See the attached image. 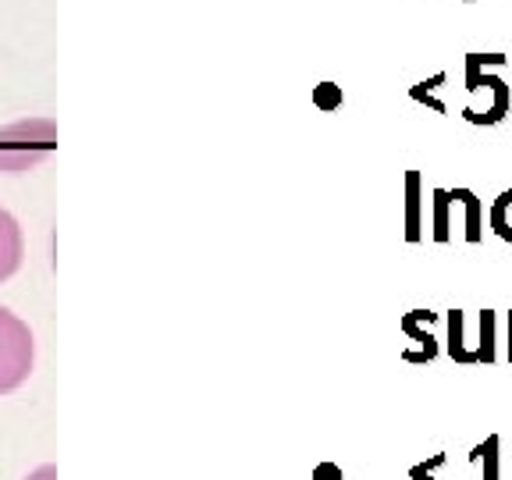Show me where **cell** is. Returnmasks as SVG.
<instances>
[{
    "mask_svg": "<svg viewBox=\"0 0 512 480\" xmlns=\"http://www.w3.org/2000/svg\"><path fill=\"white\" fill-rule=\"evenodd\" d=\"M445 82H448V72H438V75H431V79H424V86H427V89H434V93H438V89L445 86Z\"/></svg>",
    "mask_w": 512,
    "mask_h": 480,
    "instance_id": "5bb4252c",
    "label": "cell"
},
{
    "mask_svg": "<svg viewBox=\"0 0 512 480\" xmlns=\"http://www.w3.org/2000/svg\"><path fill=\"white\" fill-rule=\"evenodd\" d=\"M25 480H57V466H50V463L40 466V470H32Z\"/></svg>",
    "mask_w": 512,
    "mask_h": 480,
    "instance_id": "4fadbf2b",
    "label": "cell"
},
{
    "mask_svg": "<svg viewBox=\"0 0 512 480\" xmlns=\"http://www.w3.org/2000/svg\"><path fill=\"white\" fill-rule=\"evenodd\" d=\"M434 324L438 313L431 310H409L402 317V335L409 338V349L402 352L406 363H434L441 356V342L434 338Z\"/></svg>",
    "mask_w": 512,
    "mask_h": 480,
    "instance_id": "277c9868",
    "label": "cell"
},
{
    "mask_svg": "<svg viewBox=\"0 0 512 480\" xmlns=\"http://www.w3.org/2000/svg\"><path fill=\"white\" fill-rule=\"evenodd\" d=\"M509 64L505 54H484V50H470L463 57V79L470 104L463 107V121L477 128H495L512 114V86L502 79V68Z\"/></svg>",
    "mask_w": 512,
    "mask_h": 480,
    "instance_id": "6da1fadb",
    "label": "cell"
},
{
    "mask_svg": "<svg viewBox=\"0 0 512 480\" xmlns=\"http://www.w3.org/2000/svg\"><path fill=\"white\" fill-rule=\"evenodd\" d=\"M470 463L480 470V480H502V438L488 434L480 445H473Z\"/></svg>",
    "mask_w": 512,
    "mask_h": 480,
    "instance_id": "ba28073f",
    "label": "cell"
},
{
    "mask_svg": "<svg viewBox=\"0 0 512 480\" xmlns=\"http://www.w3.org/2000/svg\"><path fill=\"white\" fill-rule=\"evenodd\" d=\"M452 217H456V207H452L448 189H431V239L438 246L452 239Z\"/></svg>",
    "mask_w": 512,
    "mask_h": 480,
    "instance_id": "9c48e42d",
    "label": "cell"
},
{
    "mask_svg": "<svg viewBox=\"0 0 512 480\" xmlns=\"http://www.w3.org/2000/svg\"><path fill=\"white\" fill-rule=\"evenodd\" d=\"M320 480H342V473H338L335 466H324V470H320Z\"/></svg>",
    "mask_w": 512,
    "mask_h": 480,
    "instance_id": "2e32d148",
    "label": "cell"
},
{
    "mask_svg": "<svg viewBox=\"0 0 512 480\" xmlns=\"http://www.w3.org/2000/svg\"><path fill=\"white\" fill-rule=\"evenodd\" d=\"M409 96H413L416 104H424V107H431L434 114H448V104L445 100H441L438 93H434V89H427L424 82H416L413 89H409Z\"/></svg>",
    "mask_w": 512,
    "mask_h": 480,
    "instance_id": "8fae6325",
    "label": "cell"
},
{
    "mask_svg": "<svg viewBox=\"0 0 512 480\" xmlns=\"http://www.w3.org/2000/svg\"><path fill=\"white\" fill-rule=\"evenodd\" d=\"M32 331L22 317L0 306V395L15 392L32 374Z\"/></svg>",
    "mask_w": 512,
    "mask_h": 480,
    "instance_id": "3957f363",
    "label": "cell"
},
{
    "mask_svg": "<svg viewBox=\"0 0 512 480\" xmlns=\"http://www.w3.org/2000/svg\"><path fill=\"white\" fill-rule=\"evenodd\" d=\"M22 256H25L22 228H18V221L8 210L0 207V281H8L22 267Z\"/></svg>",
    "mask_w": 512,
    "mask_h": 480,
    "instance_id": "8992f818",
    "label": "cell"
},
{
    "mask_svg": "<svg viewBox=\"0 0 512 480\" xmlns=\"http://www.w3.org/2000/svg\"><path fill=\"white\" fill-rule=\"evenodd\" d=\"M320 104H324V107H335V104H338V96L331 93V89H324V96H320Z\"/></svg>",
    "mask_w": 512,
    "mask_h": 480,
    "instance_id": "e0dca14e",
    "label": "cell"
},
{
    "mask_svg": "<svg viewBox=\"0 0 512 480\" xmlns=\"http://www.w3.org/2000/svg\"><path fill=\"white\" fill-rule=\"evenodd\" d=\"M445 352L463 367L473 363H495L498 360V313L477 310V317H466L463 310L445 313Z\"/></svg>",
    "mask_w": 512,
    "mask_h": 480,
    "instance_id": "7a4b0ae2",
    "label": "cell"
},
{
    "mask_svg": "<svg viewBox=\"0 0 512 480\" xmlns=\"http://www.w3.org/2000/svg\"><path fill=\"white\" fill-rule=\"evenodd\" d=\"M424 178L420 171L406 175V242L424 239Z\"/></svg>",
    "mask_w": 512,
    "mask_h": 480,
    "instance_id": "52a82bcc",
    "label": "cell"
},
{
    "mask_svg": "<svg viewBox=\"0 0 512 480\" xmlns=\"http://www.w3.org/2000/svg\"><path fill=\"white\" fill-rule=\"evenodd\" d=\"M505 331H509V338H505V356H509V363H512V310L505 313Z\"/></svg>",
    "mask_w": 512,
    "mask_h": 480,
    "instance_id": "9a60e30c",
    "label": "cell"
},
{
    "mask_svg": "<svg viewBox=\"0 0 512 480\" xmlns=\"http://www.w3.org/2000/svg\"><path fill=\"white\" fill-rule=\"evenodd\" d=\"M463 4H470V0H463Z\"/></svg>",
    "mask_w": 512,
    "mask_h": 480,
    "instance_id": "ac0fdd59",
    "label": "cell"
},
{
    "mask_svg": "<svg viewBox=\"0 0 512 480\" xmlns=\"http://www.w3.org/2000/svg\"><path fill=\"white\" fill-rule=\"evenodd\" d=\"M491 232L498 235L502 242H512V189L498 192L495 203H491V214H488Z\"/></svg>",
    "mask_w": 512,
    "mask_h": 480,
    "instance_id": "30bf717a",
    "label": "cell"
},
{
    "mask_svg": "<svg viewBox=\"0 0 512 480\" xmlns=\"http://www.w3.org/2000/svg\"><path fill=\"white\" fill-rule=\"evenodd\" d=\"M445 463H448V456H445V452H438V456H431L427 463L413 466V470H409V477H413V480H438V470Z\"/></svg>",
    "mask_w": 512,
    "mask_h": 480,
    "instance_id": "7c38bea8",
    "label": "cell"
},
{
    "mask_svg": "<svg viewBox=\"0 0 512 480\" xmlns=\"http://www.w3.org/2000/svg\"><path fill=\"white\" fill-rule=\"evenodd\" d=\"M448 196H452L456 214L463 217V239L470 242V246H480V242H484V200H480L473 189H466V185L448 189Z\"/></svg>",
    "mask_w": 512,
    "mask_h": 480,
    "instance_id": "5b68a950",
    "label": "cell"
}]
</instances>
